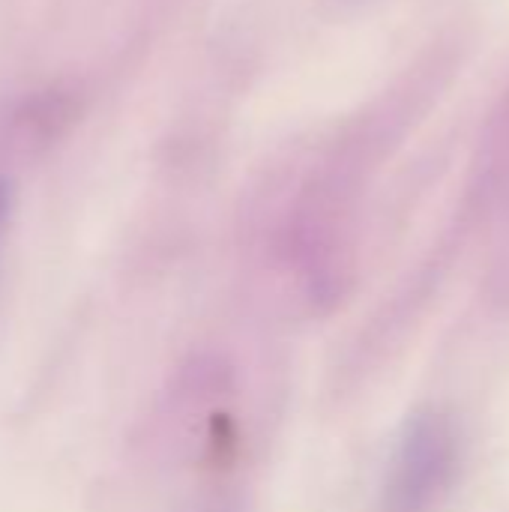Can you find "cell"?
I'll use <instances>...</instances> for the list:
<instances>
[{"instance_id": "2", "label": "cell", "mask_w": 509, "mask_h": 512, "mask_svg": "<svg viewBox=\"0 0 509 512\" xmlns=\"http://www.w3.org/2000/svg\"><path fill=\"white\" fill-rule=\"evenodd\" d=\"M9 186L0 180V237H3V231H6V219H9Z\"/></svg>"}, {"instance_id": "1", "label": "cell", "mask_w": 509, "mask_h": 512, "mask_svg": "<svg viewBox=\"0 0 509 512\" xmlns=\"http://www.w3.org/2000/svg\"><path fill=\"white\" fill-rule=\"evenodd\" d=\"M456 468V435L444 417H420L402 438L390 480L387 512H429Z\"/></svg>"}]
</instances>
